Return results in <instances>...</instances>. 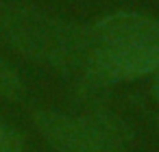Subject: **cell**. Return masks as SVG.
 Wrapping results in <instances>:
<instances>
[{
  "label": "cell",
  "instance_id": "1",
  "mask_svg": "<svg viewBox=\"0 0 159 152\" xmlns=\"http://www.w3.org/2000/svg\"><path fill=\"white\" fill-rule=\"evenodd\" d=\"M159 70V20L122 11L85 24L74 76L87 87H107Z\"/></svg>",
  "mask_w": 159,
  "mask_h": 152
},
{
  "label": "cell",
  "instance_id": "2",
  "mask_svg": "<svg viewBox=\"0 0 159 152\" xmlns=\"http://www.w3.org/2000/svg\"><path fill=\"white\" fill-rule=\"evenodd\" d=\"M31 119L55 152H124L116 132L94 119L48 109L33 111Z\"/></svg>",
  "mask_w": 159,
  "mask_h": 152
},
{
  "label": "cell",
  "instance_id": "3",
  "mask_svg": "<svg viewBox=\"0 0 159 152\" xmlns=\"http://www.w3.org/2000/svg\"><path fill=\"white\" fill-rule=\"evenodd\" d=\"M0 96L9 100L24 98V80L5 57H0Z\"/></svg>",
  "mask_w": 159,
  "mask_h": 152
},
{
  "label": "cell",
  "instance_id": "4",
  "mask_svg": "<svg viewBox=\"0 0 159 152\" xmlns=\"http://www.w3.org/2000/svg\"><path fill=\"white\" fill-rule=\"evenodd\" d=\"M0 152H22L20 132L2 119H0Z\"/></svg>",
  "mask_w": 159,
  "mask_h": 152
},
{
  "label": "cell",
  "instance_id": "5",
  "mask_svg": "<svg viewBox=\"0 0 159 152\" xmlns=\"http://www.w3.org/2000/svg\"><path fill=\"white\" fill-rule=\"evenodd\" d=\"M155 96L159 100V70H157V78H155Z\"/></svg>",
  "mask_w": 159,
  "mask_h": 152
}]
</instances>
